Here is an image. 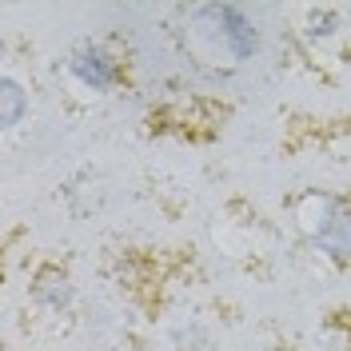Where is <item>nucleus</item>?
Returning a JSON list of instances; mask_svg holds the SVG:
<instances>
[{"label":"nucleus","instance_id":"f257e3e1","mask_svg":"<svg viewBox=\"0 0 351 351\" xmlns=\"http://www.w3.org/2000/svg\"><path fill=\"white\" fill-rule=\"evenodd\" d=\"M184 32L199 64L212 68H243L260 56L263 36L260 24L240 4H196L184 12Z\"/></svg>","mask_w":351,"mask_h":351},{"label":"nucleus","instance_id":"f03ea898","mask_svg":"<svg viewBox=\"0 0 351 351\" xmlns=\"http://www.w3.org/2000/svg\"><path fill=\"white\" fill-rule=\"evenodd\" d=\"M300 240L331 267H351V196L339 188H300L284 199Z\"/></svg>","mask_w":351,"mask_h":351},{"label":"nucleus","instance_id":"7ed1b4c3","mask_svg":"<svg viewBox=\"0 0 351 351\" xmlns=\"http://www.w3.org/2000/svg\"><path fill=\"white\" fill-rule=\"evenodd\" d=\"M68 72H72V80L88 92H96V96H112L116 88L124 84V60L112 52L108 44L100 40H80L72 52H68Z\"/></svg>","mask_w":351,"mask_h":351},{"label":"nucleus","instance_id":"20e7f679","mask_svg":"<svg viewBox=\"0 0 351 351\" xmlns=\"http://www.w3.org/2000/svg\"><path fill=\"white\" fill-rule=\"evenodd\" d=\"M72 295H76V287H72V276L64 267L48 263V267L36 271V280H32V300L36 304H44L48 311H64L72 304Z\"/></svg>","mask_w":351,"mask_h":351},{"label":"nucleus","instance_id":"39448f33","mask_svg":"<svg viewBox=\"0 0 351 351\" xmlns=\"http://www.w3.org/2000/svg\"><path fill=\"white\" fill-rule=\"evenodd\" d=\"M28 112H32L28 88L12 72H4V80H0V120H4V132H16L28 120Z\"/></svg>","mask_w":351,"mask_h":351},{"label":"nucleus","instance_id":"423d86ee","mask_svg":"<svg viewBox=\"0 0 351 351\" xmlns=\"http://www.w3.org/2000/svg\"><path fill=\"white\" fill-rule=\"evenodd\" d=\"M339 28H343V12H339V8H307V16H304V36H307L311 44L339 36Z\"/></svg>","mask_w":351,"mask_h":351},{"label":"nucleus","instance_id":"0eeeda50","mask_svg":"<svg viewBox=\"0 0 351 351\" xmlns=\"http://www.w3.org/2000/svg\"><path fill=\"white\" fill-rule=\"evenodd\" d=\"M343 315V351H351V311H339Z\"/></svg>","mask_w":351,"mask_h":351}]
</instances>
